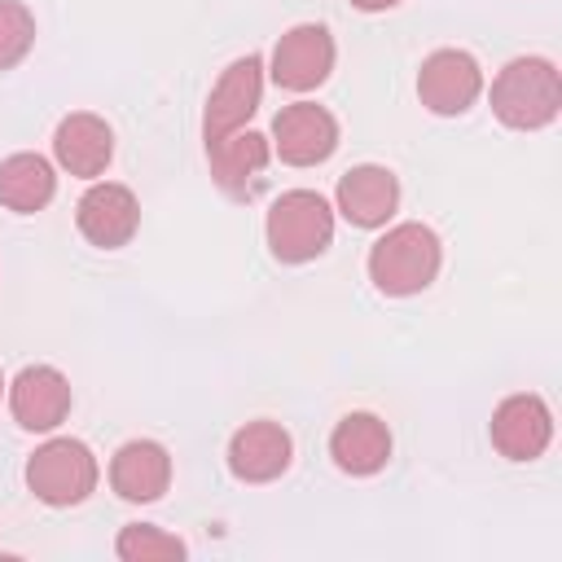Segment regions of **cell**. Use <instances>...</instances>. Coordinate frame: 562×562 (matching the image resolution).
Instances as JSON below:
<instances>
[{
  "label": "cell",
  "instance_id": "cell-1",
  "mask_svg": "<svg viewBox=\"0 0 562 562\" xmlns=\"http://www.w3.org/2000/svg\"><path fill=\"white\" fill-rule=\"evenodd\" d=\"M439 263H443L439 233L422 220L395 224L369 246V281L391 299L422 294L439 277Z\"/></svg>",
  "mask_w": 562,
  "mask_h": 562
},
{
  "label": "cell",
  "instance_id": "cell-9",
  "mask_svg": "<svg viewBox=\"0 0 562 562\" xmlns=\"http://www.w3.org/2000/svg\"><path fill=\"white\" fill-rule=\"evenodd\" d=\"M272 83L285 88V92H312L329 79L334 70V35L321 26V22H299L290 26L277 48H272Z\"/></svg>",
  "mask_w": 562,
  "mask_h": 562
},
{
  "label": "cell",
  "instance_id": "cell-8",
  "mask_svg": "<svg viewBox=\"0 0 562 562\" xmlns=\"http://www.w3.org/2000/svg\"><path fill=\"white\" fill-rule=\"evenodd\" d=\"M272 154L290 167H316L338 149V119L316 101L281 105L272 119Z\"/></svg>",
  "mask_w": 562,
  "mask_h": 562
},
{
  "label": "cell",
  "instance_id": "cell-20",
  "mask_svg": "<svg viewBox=\"0 0 562 562\" xmlns=\"http://www.w3.org/2000/svg\"><path fill=\"white\" fill-rule=\"evenodd\" d=\"M35 44V13L22 0H0V70H13Z\"/></svg>",
  "mask_w": 562,
  "mask_h": 562
},
{
  "label": "cell",
  "instance_id": "cell-4",
  "mask_svg": "<svg viewBox=\"0 0 562 562\" xmlns=\"http://www.w3.org/2000/svg\"><path fill=\"white\" fill-rule=\"evenodd\" d=\"M97 479H101V465H97L92 448L70 435H57L26 457V487L35 492V501H44L53 509L83 505L97 492Z\"/></svg>",
  "mask_w": 562,
  "mask_h": 562
},
{
  "label": "cell",
  "instance_id": "cell-2",
  "mask_svg": "<svg viewBox=\"0 0 562 562\" xmlns=\"http://www.w3.org/2000/svg\"><path fill=\"white\" fill-rule=\"evenodd\" d=\"M562 110V75L549 57H514L492 79V114L514 132H540Z\"/></svg>",
  "mask_w": 562,
  "mask_h": 562
},
{
  "label": "cell",
  "instance_id": "cell-10",
  "mask_svg": "<svg viewBox=\"0 0 562 562\" xmlns=\"http://www.w3.org/2000/svg\"><path fill=\"white\" fill-rule=\"evenodd\" d=\"M259 97H263V57L246 53V57L228 61V70L220 75V83L211 88L206 110H202V140H220V136L246 127V119L259 110Z\"/></svg>",
  "mask_w": 562,
  "mask_h": 562
},
{
  "label": "cell",
  "instance_id": "cell-11",
  "mask_svg": "<svg viewBox=\"0 0 562 562\" xmlns=\"http://www.w3.org/2000/svg\"><path fill=\"white\" fill-rule=\"evenodd\" d=\"M70 378L53 364H26L13 382H9V413L22 430L31 435H48L70 417Z\"/></svg>",
  "mask_w": 562,
  "mask_h": 562
},
{
  "label": "cell",
  "instance_id": "cell-21",
  "mask_svg": "<svg viewBox=\"0 0 562 562\" xmlns=\"http://www.w3.org/2000/svg\"><path fill=\"white\" fill-rule=\"evenodd\" d=\"M360 13H386V9H395L400 0H351Z\"/></svg>",
  "mask_w": 562,
  "mask_h": 562
},
{
  "label": "cell",
  "instance_id": "cell-15",
  "mask_svg": "<svg viewBox=\"0 0 562 562\" xmlns=\"http://www.w3.org/2000/svg\"><path fill=\"white\" fill-rule=\"evenodd\" d=\"M272 158V140L237 127L220 140H206V162H211V180L228 193V198H250L255 184L263 180V167Z\"/></svg>",
  "mask_w": 562,
  "mask_h": 562
},
{
  "label": "cell",
  "instance_id": "cell-12",
  "mask_svg": "<svg viewBox=\"0 0 562 562\" xmlns=\"http://www.w3.org/2000/svg\"><path fill=\"white\" fill-rule=\"evenodd\" d=\"M224 457H228V470H233L237 483H272V479H281L290 470L294 439H290V430L281 422L259 417V422H246L241 430H233Z\"/></svg>",
  "mask_w": 562,
  "mask_h": 562
},
{
  "label": "cell",
  "instance_id": "cell-18",
  "mask_svg": "<svg viewBox=\"0 0 562 562\" xmlns=\"http://www.w3.org/2000/svg\"><path fill=\"white\" fill-rule=\"evenodd\" d=\"M57 193V171L44 154H9L0 162V206L13 215H35L53 202Z\"/></svg>",
  "mask_w": 562,
  "mask_h": 562
},
{
  "label": "cell",
  "instance_id": "cell-19",
  "mask_svg": "<svg viewBox=\"0 0 562 562\" xmlns=\"http://www.w3.org/2000/svg\"><path fill=\"white\" fill-rule=\"evenodd\" d=\"M114 553L123 562H184L189 558V544L154 522H127L114 540Z\"/></svg>",
  "mask_w": 562,
  "mask_h": 562
},
{
  "label": "cell",
  "instance_id": "cell-14",
  "mask_svg": "<svg viewBox=\"0 0 562 562\" xmlns=\"http://www.w3.org/2000/svg\"><path fill=\"white\" fill-rule=\"evenodd\" d=\"M53 158H57L61 171H70L79 180H97L110 167V158H114V132H110V123L101 114H92V110L66 114L57 123V132H53Z\"/></svg>",
  "mask_w": 562,
  "mask_h": 562
},
{
  "label": "cell",
  "instance_id": "cell-16",
  "mask_svg": "<svg viewBox=\"0 0 562 562\" xmlns=\"http://www.w3.org/2000/svg\"><path fill=\"white\" fill-rule=\"evenodd\" d=\"M110 487L119 501L149 505L171 487V452L158 439H127L110 457Z\"/></svg>",
  "mask_w": 562,
  "mask_h": 562
},
{
  "label": "cell",
  "instance_id": "cell-13",
  "mask_svg": "<svg viewBox=\"0 0 562 562\" xmlns=\"http://www.w3.org/2000/svg\"><path fill=\"white\" fill-rule=\"evenodd\" d=\"M334 202H338L347 224H356V228H386V220L400 211V180H395L391 167L360 162V167L338 176Z\"/></svg>",
  "mask_w": 562,
  "mask_h": 562
},
{
  "label": "cell",
  "instance_id": "cell-6",
  "mask_svg": "<svg viewBox=\"0 0 562 562\" xmlns=\"http://www.w3.org/2000/svg\"><path fill=\"white\" fill-rule=\"evenodd\" d=\"M75 224L83 233L88 246L97 250H119L136 237L140 228V202L127 184L119 180H97L83 189V198L75 202Z\"/></svg>",
  "mask_w": 562,
  "mask_h": 562
},
{
  "label": "cell",
  "instance_id": "cell-22",
  "mask_svg": "<svg viewBox=\"0 0 562 562\" xmlns=\"http://www.w3.org/2000/svg\"><path fill=\"white\" fill-rule=\"evenodd\" d=\"M0 400H4V373H0Z\"/></svg>",
  "mask_w": 562,
  "mask_h": 562
},
{
  "label": "cell",
  "instance_id": "cell-17",
  "mask_svg": "<svg viewBox=\"0 0 562 562\" xmlns=\"http://www.w3.org/2000/svg\"><path fill=\"white\" fill-rule=\"evenodd\" d=\"M329 457L342 474L369 479L391 461V430L378 413H347L329 430Z\"/></svg>",
  "mask_w": 562,
  "mask_h": 562
},
{
  "label": "cell",
  "instance_id": "cell-5",
  "mask_svg": "<svg viewBox=\"0 0 562 562\" xmlns=\"http://www.w3.org/2000/svg\"><path fill=\"white\" fill-rule=\"evenodd\" d=\"M483 92V70L465 48H435L417 70V101L439 114L457 119L465 114Z\"/></svg>",
  "mask_w": 562,
  "mask_h": 562
},
{
  "label": "cell",
  "instance_id": "cell-3",
  "mask_svg": "<svg viewBox=\"0 0 562 562\" xmlns=\"http://www.w3.org/2000/svg\"><path fill=\"white\" fill-rule=\"evenodd\" d=\"M263 237L272 259L281 263H312L334 241V206L316 189H285L263 220Z\"/></svg>",
  "mask_w": 562,
  "mask_h": 562
},
{
  "label": "cell",
  "instance_id": "cell-7",
  "mask_svg": "<svg viewBox=\"0 0 562 562\" xmlns=\"http://www.w3.org/2000/svg\"><path fill=\"white\" fill-rule=\"evenodd\" d=\"M487 439L505 461H536V457H544V448L553 439V413L536 391L505 395L492 408Z\"/></svg>",
  "mask_w": 562,
  "mask_h": 562
}]
</instances>
